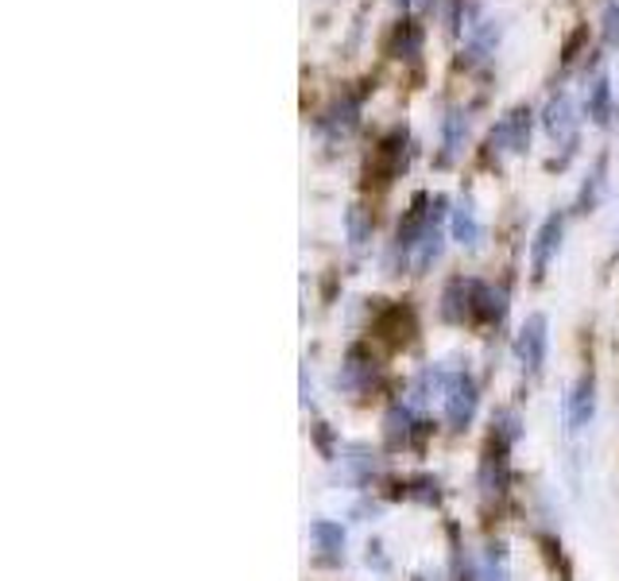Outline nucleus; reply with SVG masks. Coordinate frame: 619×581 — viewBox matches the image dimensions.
<instances>
[{
	"mask_svg": "<svg viewBox=\"0 0 619 581\" xmlns=\"http://www.w3.org/2000/svg\"><path fill=\"white\" fill-rule=\"evenodd\" d=\"M329 466H333V481L341 485V489L357 492V497L375 492L383 477H388V461H383V453L368 442H344Z\"/></svg>",
	"mask_w": 619,
	"mask_h": 581,
	"instance_id": "39448f33",
	"label": "nucleus"
},
{
	"mask_svg": "<svg viewBox=\"0 0 619 581\" xmlns=\"http://www.w3.org/2000/svg\"><path fill=\"white\" fill-rule=\"evenodd\" d=\"M597 407H600V380H597V368L585 365L577 373V380L569 384V391L561 396V430L566 438H581L585 430L597 422Z\"/></svg>",
	"mask_w": 619,
	"mask_h": 581,
	"instance_id": "6e6552de",
	"label": "nucleus"
},
{
	"mask_svg": "<svg viewBox=\"0 0 619 581\" xmlns=\"http://www.w3.org/2000/svg\"><path fill=\"white\" fill-rule=\"evenodd\" d=\"M406 167V129H391L388 136L380 140V147L372 152V163H368V175L375 183H391L399 179Z\"/></svg>",
	"mask_w": 619,
	"mask_h": 581,
	"instance_id": "dca6fc26",
	"label": "nucleus"
},
{
	"mask_svg": "<svg viewBox=\"0 0 619 581\" xmlns=\"http://www.w3.org/2000/svg\"><path fill=\"white\" fill-rule=\"evenodd\" d=\"M476 287H481L476 276H453L450 284L442 287V295H437V318H442L445 326H473Z\"/></svg>",
	"mask_w": 619,
	"mask_h": 581,
	"instance_id": "ddd939ff",
	"label": "nucleus"
},
{
	"mask_svg": "<svg viewBox=\"0 0 619 581\" xmlns=\"http://www.w3.org/2000/svg\"><path fill=\"white\" fill-rule=\"evenodd\" d=\"M399 497L403 500H414V504H422V508H437L442 504V481H437L434 473H411V477H403V481H399Z\"/></svg>",
	"mask_w": 619,
	"mask_h": 581,
	"instance_id": "b1692460",
	"label": "nucleus"
},
{
	"mask_svg": "<svg viewBox=\"0 0 619 581\" xmlns=\"http://www.w3.org/2000/svg\"><path fill=\"white\" fill-rule=\"evenodd\" d=\"M608 152H600L597 160H592L589 175L581 179V186H577V198H574V214H597L600 202H605L608 194Z\"/></svg>",
	"mask_w": 619,
	"mask_h": 581,
	"instance_id": "6ab92c4d",
	"label": "nucleus"
},
{
	"mask_svg": "<svg viewBox=\"0 0 619 581\" xmlns=\"http://www.w3.org/2000/svg\"><path fill=\"white\" fill-rule=\"evenodd\" d=\"M523 435H527V415L519 411L515 404H504V407H496L492 411V427H488V438H496V442H504V446H519L523 442Z\"/></svg>",
	"mask_w": 619,
	"mask_h": 581,
	"instance_id": "aec40b11",
	"label": "nucleus"
},
{
	"mask_svg": "<svg viewBox=\"0 0 619 581\" xmlns=\"http://www.w3.org/2000/svg\"><path fill=\"white\" fill-rule=\"evenodd\" d=\"M566 225L569 214L566 210H554V214L543 217V225L535 230V241H530V279L543 284L550 276V264L558 261L561 245H566Z\"/></svg>",
	"mask_w": 619,
	"mask_h": 581,
	"instance_id": "9d476101",
	"label": "nucleus"
},
{
	"mask_svg": "<svg viewBox=\"0 0 619 581\" xmlns=\"http://www.w3.org/2000/svg\"><path fill=\"white\" fill-rule=\"evenodd\" d=\"M600 35H605V47H619V0H605V12H600Z\"/></svg>",
	"mask_w": 619,
	"mask_h": 581,
	"instance_id": "cd10ccee",
	"label": "nucleus"
},
{
	"mask_svg": "<svg viewBox=\"0 0 619 581\" xmlns=\"http://www.w3.org/2000/svg\"><path fill=\"white\" fill-rule=\"evenodd\" d=\"M481 581H512V551H507V539L488 536L481 543Z\"/></svg>",
	"mask_w": 619,
	"mask_h": 581,
	"instance_id": "412c9836",
	"label": "nucleus"
},
{
	"mask_svg": "<svg viewBox=\"0 0 619 581\" xmlns=\"http://www.w3.org/2000/svg\"><path fill=\"white\" fill-rule=\"evenodd\" d=\"M619 256V225H616V245H612V261Z\"/></svg>",
	"mask_w": 619,
	"mask_h": 581,
	"instance_id": "c756f323",
	"label": "nucleus"
},
{
	"mask_svg": "<svg viewBox=\"0 0 619 581\" xmlns=\"http://www.w3.org/2000/svg\"><path fill=\"white\" fill-rule=\"evenodd\" d=\"M299 384H302V407H307V411H313V404H318V399H313V380H310V365H302V368H299Z\"/></svg>",
	"mask_w": 619,
	"mask_h": 581,
	"instance_id": "c85d7f7f",
	"label": "nucleus"
},
{
	"mask_svg": "<svg viewBox=\"0 0 619 581\" xmlns=\"http://www.w3.org/2000/svg\"><path fill=\"white\" fill-rule=\"evenodd\" d=\"M434 419L419 415L403 396H391L383 404L380 415V438H383V450L391 453H406V450H422V446L434 438Z\"/></svg>",
	"mask_w": 619,
	"mask_h": 581,
	"instance_id": "7ed1b4c3",
	"label": "nucleus"
},
{
	"mask_svg": "<svg viewBox=\"0 0 619 581\" xmlns=\"http://www.w3.org/2000/svg\"><path fill=\"white\" fill-rule=\"evenodd\" d=\"M468 144V109L450 105L442 116V152H437V167H453L465 155Z\"/></svg>",
	"mask_w": 619,
	"mask_h": 581,
	"instance_id": "f3484780",
	"label": "nucleus"
},
{
	"mask_svg": "<svg viewBox=\"0 0 619 581\" xmlns=\"http://www.w3.org/2000/svg\"><path fill=\"white\" fill-rule=\"evenodd\" d=\"M430 217H434V198H430V194H414V202L403 210L395 233H391L388 253H383V272H388V276H403V272H411L414 248H419L422 233L430 230Z\"/></svg>",
	"mask_w": 619,
	"mask_h": 581,
	"instance_id": "20e7f679",
	"label": "nucleus"
},
{
	"mask_svg": "<svg viewBox=\"0 0 619 581\" xmlns=\"http://www.w3.org/2000/svg\"><path fill=\"white\" fill-rule=\"evenodd\" d=\"M414 4H422V8H426V4H434V0H414Z\"/></svg>",
	"mask_w": 619,
	"mask_h": 581,
	"instance_id": "7c9ffc66",
	"label": "nucleus"
},
{
	"mask_svg": "<svg viewBox=\"0 0 619 581\" xmlns=\"http://www.w3.org/2000/svg\"><path fill=\"white\" fill-rule=\"evenodd\" d=\"M507 314H512V287L504 279H481L476 287V322L484 329H504Z\"/></svg>",
	"mask_w": 619,
	"mask_h": 581,
	"instance_id": "2eb2a0df",
	"label": "nucleus"
},
{
	"mask_svg": "<svg viewBox=\"0 0 619 581\" xmlns=\"http://www.w3.org/2000/svg\"><path fill=\"white\" fill-rule=\"evenodd\" d=\"M344 237H349V253L352 256H364L368 248H372V237H375L372 210H364V206L344 210Z\"/></svg>",
	"mask_w": 619,
	"mask_h": 581,
	"instance_id": "4be33fe9",
	"label": "nucleus"
},
{
	"mask_svg": "<svg viewBox=\"0 0 619 581\" xmlns=\"http://www.w3.org/2000/svg\"><path fill=\"white\" fill-rule=\"evenodd\" d=\"M388 51L395 54V59H419V54H422L419 20H411V16L395 20V28H391V35H388Z\"/></svg>",
	"mask_w": 619,
	"mask_h": 581,
	"instance_id": "393cba45",
	"label": "nucleus"
},
{
	"mask_svg": "<svg viewBox=\"0 0 619 581\" xmlns=\"http://www.w3.org/2000/svg\"><path fill=\"white\" fill-rule=\"evenodd\" d=\"M310 547H313V562L318 567H344V551H349V528L341 520H329V516H318L307 528Z\"/></svg>",
	"mask_w": 619,
	"mask_h": 581,
	"instance_id": "4468645a",
	"label": "nucleus"
},
{
	"mask_svg": "<svg viewBox=\"0 0 619 581\" xmlns=\"http://www.w3.org/2000/svg\"><path fill=\"white\" fill-rule=\"evenodd\" d=\"M364 567L372 570V574H388L391 570V554H388V547H383V539H368L364 543Z\"/></svg>",
	"mask_w": 619,
	"mask_h": 581,
	"instance_id": "bb28decb",
	"label": "nucleus"
},
{
	"mask_svg": "<svg viewBox=\"0 0 619 581\" xmlns=\"http://www.w3.org/2000/svg\"><path fill=\"white\" fill-rule=\"evenodd\" d=\"M530 132H535V109H530V105L507 109V113L499 116L496 124H492L488 140H484V147H488V160L507 163V160H515V155H527Z\"/></svg>",
	"mask_w": 619,
	"mask_h": 581,
	"instance_id": "1a4fd4ad",
	"label": "nucleus"
},
{
	"mask_svg": "<svg viewBox=\"0 0 619 581\" xmlns=\"http://www.w3.org/2000/svg\"><path fill=\"white\" fill-rule=\"evenodd\" d=\"M380 380H383V365L375 357V349L368 342H352L341 353V360H337V373H333L337 396L352 399V404H364V399H372L380 391Z\"/></svg>",
	"mask_w": 619,
	"mask_h": 581,
	"instance_id": "f257e3e1",
	"label": "nucleus"
},
{
	"mask_svg": "<svg viewBox=\"0 0 619 581\" xmlns=\"http://www.w3.org/2000/svg\"><path fill=\"white\" fill-rule=\"evenodd\" d=\"M585 113H589L592 124L608 129V121H612V78L608 74H597L585 85Z\"/></svg>",
	"mask_w": 619,
	"mask_h": 581,
	"instance_id": "5701e85b",
	"label": "nucleus"
},
{
	"mask_svg": "<svg viewBox=\"0 0 619 581\" xmlns=\"http://www.w3.org/2000/svg\"><path fill=\"white\" fill-rule=\"evenodd\" d=\"M512 357L519 365L523 380H543L546 373V357H550V318L543 310H530L527 318L519 322L512 337Z\"/></svg>",
	"mask_w": 619,
	"mask_h": 581,
	"instance_id": "0eeeda50",
	"label": "nucleus"
},
{
	"mask_svg": "<svg viewBox=\"0 0 619 581\" xmlns=\"http://www.w3.org/2000/svg\"><path fill=\"white\" fill-rule=\"evenodd\" d=\"M450 237L457 241L465 253H476V248H481L484 225H481V217H476V206L468 194H461V198L450 206Z\"/></svg>",
	"mask_w": 619,
	"mask_h": 581,
	"instance_id": "a211bd4d",
	"label": "nucleus"
},
{
	"mask_svg": "<svg viewBox=\"0 0 619 581\" xmlns=\"http://www.w3.org/2000/svg\"><path fill=\"white\" fill-rule=\"evenodd\" d=\"M512 446L496 442V438H484L481 461H476V500L481 508H499L512 497Z\"/></svg>",
	"mask_w": 619,
	"mask_h": 581,
	"instance_id": "423d86ee",
	"label": "nucleus"
},
{
	"mask_svg": "<svg viewBox=\"0 0 619 581\" xmlns=\"http://www.w3.org/2000/svg\"><path fill=\"white\" fill-rule=\"evenodd\" d=\"M577 124H581V116H577V101L569 90H554L550 101H546L543 109V132L550 136V144H561V152H577Z\"/></svg>",
	"mask_w": 619,
	"mask_h": 581,
	"instance_id": "9b49d317",
	"label": "nucleus"
},
{
	"mask_svg": "<svg viewBox=\"0 0 619 581\" xmlns=\"http://www.w3.org/2000/svg\"><path fill=\"white\" fill-rule=\"evenodd\" d=\"M499 35H504L499 20H481V23H473V35H468V54H473V59H488V54L499 47Z\"/></svg>",
	"mask_w": 619,
	"mask_h": 581,
	"instance_id": "a878e982",
	"label": "nucleus"
},
{
	"mask_svg": "<svg viewBox=\"0 0 619 581\" xmlns=\"http://www.w3.org/2000/svg\"><path fill=\"white\" fill-rule=\"evenodd\" d=\"M360 105H364V93H352V90L337 93V98L318 113L313 129H318L326 140H333V144L337 140H349L352 132L360 129Z\"/></svg>",
	"mask_w": 619,
	"mask_h": 581,
	"instance_id": "f8f14e48",
	"label": "nucleus"
},
{
	"mask_svg": "<svg viewBox=\"0 0 619 581\" xmlns=\"http://www.w3.org/2000/svg\"><path fill=\"white\" fill-rule=\"evenodd\" d=\"M481 404H484L481 376L468 368V360H453L450 388H445L442 411H437L442 427L450 430V435H465V430L476 422V415H481Z\"/></svg>",
	"mask_w": 619,
	"mask_h": 581,
	"instance_id": "f03ea898",
	"label": "nucleus"
}]
</instances>
